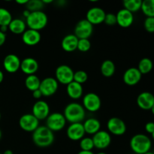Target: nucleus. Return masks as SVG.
<instances>
[{
  "label": "nucleus",
  "mask_w": 154,
  "mask_h": 154,
  "mask_svg": "<svg viewBox=\"0 0 154 154\" xmlns=\"http://www.w3.org/2000/svg\"><path fill=\"white\" fill-rule=\"evenodd\" d=\"M93 26L87 20L83 19L76 24L75 28V35L78 39H89L93 35Z\"/></svg>",
  "instance_id": "6e6552de"
},
{
  "label": "nucleus",
  "mask_w": 154,
  "mask_h": 154,
  "mask_svg": "<svg viewBox=\"0 0 154 154\" xmlns=\"http://www.w3.org/2000/svg\"><path fill=\"white\" fill-rule=\"evenodd\" d=\"M66 86H67V87H66L67 94L71 99H79L80 98L82 97L84 88H83V86L81 84L73 81Z\"/></svg>",
  "instance_id": "5701e85b"
},
{
  "label": "nucleus",
  "mask_w": 154,
  "mask_h": 154,
  "mask_svg": "<svg viewBox=\"0 0 154 154\" xmlns=\"http://www.w3.org/2000/svg\"><path fill=\"white\" fill-rule=\"evenodd\" d=\"M100 69L101 73L102 74L103 76L106 77V78H110L115 73L116 67L113 61L110 60H106L102 63Z\"/></svg>",
  "instance_id": "a878e982"
},
{
  "label": "nucleus",
  "mask_w": 154,
  "mask_h": 154,
  "mask_svg": "<svg viewBox=\"0 0 154 154\" xmlns=\"http://www.w3.org/2000/svg\"><path fill=\"white\" fill-rule=\"evenodd\" d=\"M68 138L74 141H81L85 135L84 126L82 123H71L66 130Z\"/></svg>",
  "instance_id": "2eb2a0df"
},
{
  "label": "nucleus",
  "mask_w": 154,
  "mask_h": 154,
  "mask_svg": "<svg viewBox=\"0 0 154 154\" xmlns=\"http://www.w3.org/2000/svg\"><path fill=\"white\" fill-rule=\"evenodd\" d=\"M59 88V83L57 80L52 77L45 78L41 81L39 90L42 92V96L45 97H50L57 93Z\"/></svg>",
  "instance_id": "1a4fd4ad"
},
{
  "label": "nucleus",
  "mask_w": 154,
  "mask_h": 154,
  "mask_svg": "<svg viewBox=\"0 0 154 154\" xmlns=\"http://www.w3.org/2000/svg\"><path fill=\"white\" fill-rule=\"evenodd\" d=\"M0 120H1V113H0Z\"/></svg>",
  "instance_id": "5fc2aeb1"
},
{
  "label": "nucleus",
  "mask_w": 154,
  "mask_h": 154,
  "mask_svg": "<svg viewBox=\"0 0 154 154\" xmlns=\"http://www.w3.org/2000/svg\"><path fill=\"white\" fill-rule=\"evenodd\" d=\"M91 48V43L89 39H79L77 49L83 53L87 52Z\"/></svg>",
  "instance_id": "f704fd0d"
},
{
  "label": "nucleus",
  "mask_w": 154,
  "mask_h": 154,
  "mask_svg": "<svg viewBox=\"0 0 154 154\" xmlns=\"http://www.w3.org/2000/svg\"><path fill=\"white\" fill-rule=\"evenodd\" d=\"M151 140L144 134L135 135L130 140V147L136 154H144L150 151L151 148Z\"/></svg>",
  "instance_id": "7ed1b4c3"
},
{
  "label": "nucleus",
  "mask_w": 154,
  "mask_h": 154,
  "mask_svg": "<svg viewBox=\"0 0 154 154\" xmlns=\"http://www.w3.org/2000/svg\"><path fill=\"white\" fill-rule=\"evenodd\" d=\"M105 11L99 7H93L89 9L86 14V20H88L93 26L98 25L102 23H104L105 20Z\"/></svg>",
  "instance_id": "ddd939ff"
},
{
  "label": "nucleus",
  "mask_w": 154,
  "mask_h": 154,
  "mask_svg": "<svg viewBox=\"0 0 154 154\" xmlns=\"http://www.w3.org/2000/svg\"><path fill=\"white\" fill-rule=\"evenodd\" d=\"M92 139L94 144V147L99 150L107 148L111 143V135L109 132L105 130H100L96 132L95 135H93Z\"/></svg>",
  "instance_id": "f8f14e48"
},
{
  "label": "nucleus",
  "mask_w": 154,
  "mask_h": 154,
  "mask_svg": "<svg viewBox=\"0 0 154 154\" xmlns=\"http://www.w3.org/2000/svg\"><path fill=\"white\" fill-rule=\"evenodd\" d=\"M30 13H31V12H30L29 11H28V10H27V9H26V10L24 11L23 12V15L24 17H25L26 19V18L29 17V15L30 14Z\"/></svg>",
  "instance_id": "37998d69"
},
{
  "label": "nucleus",
  "mask_w": 154,
  "mask_h": 154,
  "mask_svg": "<svg viewBox=\"0 0 154 154\" xmlns=\"http://www.w3.org/2000/svg\"><path fill=\"white\" fill-rule=\"evenodd\" d=\"M152 138H153V139L154 140V132H153V133L152 134Z\"/></svg>",
  "instance_id": "864d4df0"
},
{
  "label": "nucleus",
  "mask_w": 154,
  "mask_h": 154,
  "mask_svg": "<svg viewBox=\"0 0 154 154\" xmlns=\"http://www.w3.org/2000/svg\"><path fill=\"white\" fill-rule=\"evenodd\" d=\"M102 101L100 97L94 93H87L83 97V107L90 112H96L101 108Z\"/></svg>",
  "instance_id": "0eeeda50"
},
{
  "label": "nucleus",
  "mask_w": 154,
  "mask_h": 154,
  "mask_svg": "<svg viewBox=\"0 0 154 154\" xmlns=\"http://www.w3.org/2000/svg\"><path fill=\"white\" fill-rule=\"evenodd\" d=\"M153 68V63L152 60L149 58H143L140 60L138 63V66L137 69H138L141 75H147L150 73Z\"/></svg>",
  "instance_id": "cd10ccee"
},
{
  "label": "nucleus",
  "mask_w": 154,
  "mask_h": 154,
  "mask_svg": "<svg viewBox=\"0 0 154 154\" xmlns=\"http://www.w3.org/2000/svg\"><path fill=\"white\" fill-rule=\"evenodd\" d=\"M142 75L137 68L132 67L128 69L123 74V79L125 84L128 86H135L141 81Z\"/></svg>",
  "instance_id": "f3484780"
},
{
  "label": "nucleus",
  "mask_w": 154,
  "mask_h": 154,
  "mask_svg": "<svg viewBox=\"0 0 154 154\" xmlns=\"http://www.w3.org/2000/svg\"><path fill=\"white\" fill-rule=\"evenodd\" d=\"M150 111H151L152 114H153V115H154V105H153V107H152V108H151V109H150Z\"/></svg>",
  "instance_id": "09e8293b"
},
{
  "label": "nucleus",
  "mask_w": 154,
  "mask_h": 154,
  "mask_svg": "<svg viewBox=\"0 0 154 154\" xmlns=\"http://www.w3.org/2000/svg\"><path fill=\"white\" fill-rule=\"evenodd\" d=\"M19 126L25 132H33L39 126V120L32 114H25L20 118Z\"/></svg>",
  "instance_id": "9d476101"
},
{
  "label": "nucleus",
  "mask_w": 154,
  "mask_h": 154,
  "mask_svg": "<svg viewBox=\"0 0 154 154\" xmlns=\"http://www.w3.org/2000/svg\"><path fill=\"white\" fill-rule=\"evenodd\" d=\"M87 79H88V75L85 71L79 70L74 73L73 81L81 84V85L84 84L87 81Z\"/></svg>",
  "instance_id": "72a5a7b5"
},
{
  "label": "nucleus",
  "mask_w": 154,
  "mask_h": 154,
  "mask_svg": "<svg viewBox=\"0 0 154 154\" xmlns=\"http://www.w3.org/2000/svg\"><path fill=\"white\" fill-rule=\"evenodd\" d=\"M104 23L108 26L116 25L117 24V17H116V14L112 13L106 14Z\"/></svg>",
  "instance_id": "e433bc0d"
},
{
  "label": "nucleus",
  "mask_w": 154,
  "mask_h": 154,
  "mask_svg": "<svg viewBox=\"0 0 154 154\" xmlns=\"http://www.w3.org/2000/svg\"><path fill=\"white\" fill-rule=\"evenodd\" d=\"M144 154H154V153H153V152L149 151V152H147V153H144Z\"/></svg>",
  "instance_id": "3c124183"
},
{
  "label": "nucleus",
  "mask_w": 154,
  "mask_h": 154,
  "mask_svg": "<svg viewBox=\"0 0 154 154\" xmlns=\"http://www.w3.org/2000/svg\"><path fill=\"white\" fill-rule=\"evenodd\" d=\"M123 4L125 9L133 14L141 10L142 1L141 0H124Z\"/></svg>",
  "instance_id": "c85d7f7f"
},
{
  "label": "nucleus",
  "mask_w": 154,
  "mask_h": 154,
  "mask_svg": "<svg viewBox=\"0 0 154 154\" xmlns=\"http://www.w3.org/2000/svg\"><path fill=\"white\" fill-rule=\"evenodd\" d=\"M42 2L45 4H50V3L53 2V0H42Z\"/></svg>",
  "instance_id": "49530a36"
},
{
  "label": "nucleus",
  "mask_w": 154,
  "mask_h": 154,
  "mask_svg": "<svg viewBox=\"0 0 154 154\" xmlns=\"http://www.w3.org/2000/svg\"><path fill=\"white\" fill-rule=\"evenodd\" d=\"M107 128L110 133L120 136L126 133V125L122 119L119 117H111L107 123Z\"/></svg>",
  "instance_id": "9b49d317"
},
{
  "label": "nucleus",
  "mask_w": 154,
  "mask_h": 154,
  "mask_svg": "<svg viewBox=\"0 0 154 154\" xmlns=\"http://www.w3.org/2000/svg\"><path fill=\"white\" fill-rule=\"evenodd\" d=\"M0 154H2V153H0Z\"/></svg>",
  "instance_id": "6e6d98bb"
},
{
  "label": "nucleus",
  "mask_w": 154,
  "mask_h": 154,
  "mask_svg": "<svg viewBox=\"0 0 154 154\" xmlns=\"http://www.w3.org/2000/svg\"><path fill=\"white\" fill-rule=\"evenodd\" d=\"M6 41V35L5 33L2 32L0 31V47L2 45H3L5 44Z\"/></svg>",
  "instance_id": "ea45409f"
},
{
  "label": "nucleus",
  "mask_w": 154,
  "mask_h": 154,
  "mask_svg": "<svg viewBox=\"0 0 154 154\" xmlns=\"http://www.w3.org/2000/svg\"><path fill=\"white\" fill-rule=\"evenodd\" d=\"M146 132L150 134H153L154 132V123L153 122H148L145 125Z\"/></svg>",
  "instance_id": "4c0bfd02"
},
{
  "label": "nucleus",
  "mask_w": 154,
  "mask_h": 154,
  "mask_svg": "<svg viewBox=\"0 0 154 154\" xmlns=\"http://www.w3.org/2000/svg\"><path fill=\"white\" fill-rule=\"evenodd\" d=\"M32 96L34 99H40L43 96H42V92H41L40 90L38 89V90H35V91L32 92Z\"/></svg>",
  "instance_id": "58836bf2"
},
{
  "label": "nucleus",
  "mask_w": 154,
  "mask_h": 154,
  "mask_svg": "<svg viewBox=\"0 0 154 154\" xmlns=\"http://www.w3.org/2000/svg\"><path fill=\"white\" fill-rule=\"evenodd\" d=\"M48 22V15L42 11L31 12L28 17L26 19V23L29 29L36 31L43 29L47 26Z\"/></svg>",
  "instance_id": "20e7f679"
},
{
  "label": "nucleus",
  "mask_w": 154,
  "mask_h": 154,
  "mask_svg": "<svg viewBox=\"0 0 154 154\" xmlns=\"http://www.w3.org/2000/svg\"><path fill=\"white\" fill-rule=\"evenodd\" d=\"M96 154H107V153H105V152H99V153Z\"/></svg>",
  "instance_id": "8fccbe9b"
},
{
  "label": "nucleus",
  "mask_w": 154,
  "mask_h": 154,
  "mask_svg": "<svg viewBox=\"0 0 154 154\" xmlns=\"http://www.w3.org/2000/svg\"><path fill=\"white\" fill-rule=\"evenodd\" d=\"M2 154H14V153H13V152H12V150H6Z\"/></svg>",
  "instance_id": "de8ad7c7"
},
{
  "label": "nucleus",
  "mask_w": 154,
  "mask_h": 154,
  "mask_svg": "<svg viewBox=\"0 0 154 154\" xmlns=\"http://www.w3.org/2000/svg\"><path fill=\"white\" fill-rule=\"evenodd\" d=\"M66 120L63 114L59 112H54L50 114L46 119V126L50 130L54 132H58L64 129L66 124Z\"/></svg>",
  "instance_id": "39448f33"
},
{
  "label": "nucleus",
  "mask_w": 154,
  "mask_h": 154,
  "mask_svg": "<svg viewBox=\"0 0 154 154\" xmlns=\"http://www.w3.org/2000/svg\"><path fill=\"white\" fill-rule=\"evenodd\" d=\"M137 105L141 109L148 111L154 105V96L150 92H143L137 97Z\"/></svg>",
  "instance_id": "6ab92c4d"
},
{
  "label": "nucleus",
  "mask_w": 154,
  "mask_h": 154,
  "mask_svg": "<svg viewBox=\"0 0 154 154\" xmlns=\"http://www.w3.org/2000/svg\"><path fill=\"white\" fill-rule=\"evenodd\" d=\"M80 147L81 150L84 151H92L94 148V144L92 138L89 137H84L80 141Z\"/></svg>",
  "instance_id": "473e14b6"
},
{
  "label": "nucleus",
  "mask_w": 154,
  "mask_h": 154,
  "mask_svg": "<svg viewBox=\"0 0 154 154\" xmlns=\"http://www.w3.org/2000/svg\"><path fill=\"white\" fill-rule=\"evenodd\" d=\"M21 61L19 57L14 54H8L3 60V67L8 73H15L20 69Z\"/></svg>",
  "instance_id": "dca6fc26"
},
{
  "label": "nucleus",
  "mask_w": 154,
  "mask_h": 154,
  "mask_svg": "<svg viewBox=\"0 0 154 154\" xmlns=\"http://www.w3.org/2000/svg\"><path fill=\"white\" fill-rule=\"evenodd\" d=\"M4 80V73L2 72V71L0 70V84Z\"/></svg>",
  "instance_id": "a18cd8bd"
},
{
  "label": "nucleus",
  "mask_w": 154,
  "mask_h": 154,
  "mask_svg": "<svg viewBox=\"0 0 154 154\" xmlns=\"http://www.w3.org/2000/svg\"><path fill=\"white\" fill-rule=\"evenodd\" d=\"M78 40L79 39L74 34L67 35L62 40V48L66 52H73L76 51L78 48Z\"/></svg>",
  "instance_id": "4be33fe9"
},
{
  "label": "nucleus",
  "mask_w": 154,
  "mask_h": 154,
  "mask_svg": "<svg viewBox=\"0 0 154 154\" xmlns=\"http://www.w3.org/2000/svg\"><path fill=\"white\" fill-rule=\"evenodd\" d=\"M41 39L42 35L40 32L36 30L28 29H26V31L22 34L23 42L28 46H35L38 45L40 42Z\"/></svg>",
  "instance_id": "aec40b11"
},
{
  "label": "nucleus",
  "mask_w": 154,
  "mask_h": 154,
  "mask_svg": "<svg viewBox=\"0 0 154 154\" xmlns=\"http://www.w3.org/2000/svg\"><path fill=\"white\" fill-rule=\"evenodd\" d=\"M74 71L67 65H61L57 68L55 72V79L60 84L68 85L73 81Z\"/></svg>",
  "instance_id": "423d86ee"
},
{
  "label": "nucleus",
  "mask_w": 154,
  "mask_h": 154,
  "mask_svg": "<svg viewBox=\"0 0 154 154\" xmlns=\"http://www.w3.org/2000/svg\"><path fill=\"white\" fill-rule=\"evenodd\" d=\"M153 153H154V152H153Z\"/></svg>",
  "instance_id": "4d7b16f0"
},
{
  "label": "nucleus",
  "mask_w": 154,
  "mask_h": 154,
  "mask_svg": "<svg viewBox=\"0 0 154 154\" xmlns=\"http://www.w3.org/2000/svg\"><path fill=\"white\" fill-rule=\"evenodd\" d=\"M32 114L40 121L46 120L50 114V107L45 101L38 100L33 105Z\"/></svg>",
  "instance_id": "4468645a"
},
{
  "label": "nucleus",
  "mask_w": 154,
  "mask_h": 154,
  "mask_svg": "<svg viewBox=\"0 0 154 154\" xmlns=\"http://www.w3.org/2000/svg\"><path fill=\"white\" fill-rule=\"evenodd\" d=\"M41 84V80L37 75H28L25 80V86L29 90L33 92L38 90Z\"/></svg>",
  "instance_id": "bb28decb"
},
{
  "label": "nucleus",
  "mask_w": 154,
  "mask_h": 154,
  "mask_svg": "<svg viewBox=\"0 0 154 154\" xmlns=\"http://www.w3.org/2000/svg\"><path fill=\"white\" fill-rule=\"evenodd\" d=\"M85 133L89 135H95L101 130V123L96 118H89L83 123Z\"/></svg>",
  "instance_id": "b1692460"
},
{
  "label": "nucleus",
  "mask_w": 154,
  "mask_h": 154,
  "mask_svg": "<svg viewBox=\"0 0 154 154\" xmlns=\"http://www.w3.org/2000/svg\"><path fill=\"white\" fill-rule=\"evenodd\" d=\"M44 3L42 2V0H30L26 4V9L29 11L30 12L38 11H42L44 8Z\"/></svg>",
  "instance_id": "2f4dec72"
},
{
  "label": "nucleus",
  "mask_w": 154,
  "mask_h": 154,
  "mask_svg": "<svg viewBox=\"0 0 154 154\" xmlns=\"http://www.w3.org/2000/svg\"><path fill=\"white\" fill-rule=\"evenodd\" d=\"M8 30V26H0V31L5 33Z\"/></svg>",
  "instance_id": "a19ab883"
},
{
  "label": "nucleus",
  "mask_w": 154,
  "mask_h": 154,
  "mask_svg": "<svg viewBox=\"0 0 154 154\" xmlns=\"http://www.w3.org/2000/svg\"><path fill=\"white\" fill-rule=\"evenodd\" d=\"M32 141L39 147H48L54 141V134L46 126H39L32 132Z\"/></svg>",
  "instance_id": "f257e3e1"
},
{
  "label": "nucleus",
  "mask_w": 154,
  "mask_h": 154,
  "mask_svg": "<svg viewBox=\"0 0 154 154\" xmlns=\"http://www.w3.org/2000/svg\"><path fill=\"white\" fill-rule=\"evenodd\" d=\"M141 10L147 17H154V0L142 1Z\"/></svg>",
  "instance_id": "c756f323"
},
{
  "label": "nucleus",
  "mask_w": 154,
  "mask_h": 154,
  "mask_svg": "<svg viewBox=\"0 0 154 154\" xmlns=\"http://www.w3.org/2000/svg\"><path fill=\"white\" fill-rule=\"evenodd\" d=\"M20 69L24 74L27 75V76L35 75V72L38 69V63L35 59L27 57L21 61Z\"/></svg>",
  "instance_id": "412c9836"
},
{
  "label": "nucleus",
  "mask_w": 154,
  "mask_h": 154,
  "mask_svg": "<svg viewBox=\"0 0 154 154\" xmlns=\"http://www.w3.org/2000/svg\"><path fill=\"white\" fill-rule=\"evenodd\" d=\"M2 131H1V129H0V140H1V138H2Z\"/></svg>",
  "instance_id": "603ef678"
},
{
  "label": "nucleus",
  "mask_w": 154,
  "mask_h": 154,
  "mask_svg": "<svg viewBox=\"0 0 154 154\" xmlns=\"http://www.w3.org/2000/svg\"><path fill=\"white\" fill-rule=\"evenodd\" d=\"M144 29L150 33L154 32V17H147L144 22Z\"/></svg>",
  "instance_id": "c9c22d12"
},
{
  "label": "nucleus",
  "mask_w": 154,
  "mask_h": 154,
  "mask_svg": "<svg viewBox=\"0 0 154 154\" xmlns=\"http://www.w3.org/2000/svg\"><path fill=\"white\" fill-rule=\"evenodd\" d=\"M63 115L66 121L70 123H82L83 120L85 119V109L81 104L72 102L66 106Z\"/></svg>",
  "instance_id": "f03ea898"
},
{
  "label": "nucleus",
  "mask_w": 154,
  "mask_h": 154,
  "mask_svg": "<svg viewBox=\"0 0 154 154\" xmlns=\"http://www.w3.org/2000/svg\"><path fill=\"white\" fill-rule=\"evenodd\" d=\"M29 0H16V3H17V4L19 5H26V4L28 3Z\"/></svg>",
  "instance_id": "79ce46f5"
},
{
  "label": "nucleus",
  "mask_w": 154,
  "mask_h": 154,
  "mask_svg": "<svg viewBox=\"0 0 154 154\" xmlns=\"http://www.w3.org/2000/svg\"><path fill=\"white\" fill-rule=\"evenodd\" d=\"M78 154H94L92 151H84V150H81L78 152Z\"/></svg>",
  "instance_id": "c03bdc74"
},
{
  "label": "nucleus",
  "mask_w": 154,
  "mask_h": 154,
  "mask_svg": "<svg viewBox=\"0 0 154 154\" xmlns=\"http://www.w3.org/2000/svg\"><path fill=\"white\" fill-rule=\"evenodd\" d=\"M12 19V15L8 10L4 8H0V26H8Z\"/></svg>",
  "instance_id": "7c9ffc66"
},
{
  "label": "nucleus",
  "mask_w": 154,
  "mask_h": 154,
  "mask_svg": "<svg viewBox=\"0 0 154 154\" xmlns=\"http://www.w3.org/2000/svg\"><path fill=\"white\" fill-rule=\"evenodd\" d=\"M117 24L123 28H128L131 26L134 22V15L130 11L126 9H120L117 14Z\"/></svg>",
  "instance_id": "a211bd4d"
},
{
  "label": "nucleus",
  "mask_w": 154,
  "mask_h": 154,
  "mask_svg": "<svg viewBox=\"0 0 154 154\" xmlns=\"http://www.w3.org/2000/svg\"><path fill=\"white\" fill-rule=\"evenodd\" d=\"M26 29V23L24 20L20 18L12 19L8 25V29L14 34H23Z\"/></svg>",
  "instance_id": "393cba45"
}]
</instances>
